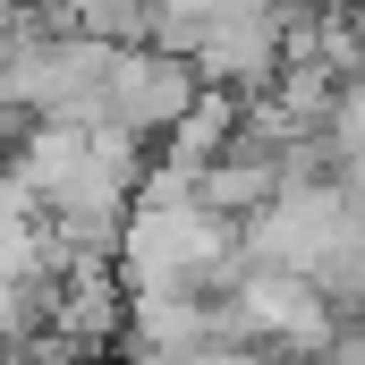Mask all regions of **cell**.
<instances>
[{"instance_id":"6da1fadb","label":"cell","mask_w":365,"mask_h":365,"mask_svg":"<svg viewBox=\"0 0 365 365\" xmlns=\"http://www.w3.org/2000/svg\"><path fill=\"white\" fill-rule=\"evenodd\" d=\"M110 264H119L128 297H212L238 272V221L204 195L195 170L153 162L136 204H128V230H119Z\"/></svg>"},{"instance_id":"7a4b0ae2","label":"cell","mask_w":365,"mask_h":365,"mask_svg":"<svg viewBox=\"0 0 365 365\" xmlns=\"http://www.w3.org/2000/svg\"><path fill=\"white\" fill-rule=\"evenodd\" d=\"M238 264L306 272L331 306L365 297V187H349L340 170H289L238 221Z\"/></svg>"},{"instance_id":"277c9868","label":"cell","mask_w":365,"mask_h":365,"mask_svg":"<svg viewBox=\"0 0 365 365\" xmlns=\"http://www.w3.org/2000/svg\"><path fill=\"white\" fill-rule=\"evenodd\" d=\"M195 102H204V77L187 68L179 51H162V43H119V51H110V77H102V119H110V128H128L136 145L170 136Z\"/></svg>"},{"instance_id":"3957f363","label":"cell","mask_w":365,"mask_h":365,"mask_svg":"<svg viewBox=\"0 0 365 365\" xmlns=\"http://www.w3.org/2000/svg\"><path fill=\"white\" fill-rule=\"evenodd\" d=\"M212 306H221V340H238L272 365H314L340 340V306L306 272H280V264H238L212 289Z\"/></svg>"},{"instance_id":"5b68a950","label":"cell","mask_w":365,"mask_h":365,"mask_svg":"<svg viewBox=\"0 0 365 365\" xmlns=\"http://www.w3.org/2000/svg\"><path fill=\"white\" fill-rule=\"evenodd\" d=\"M349 34H357V51H365V0H357V9H349Z\"/></svg>"}]
</instances>
